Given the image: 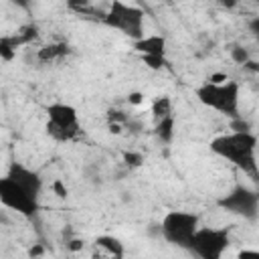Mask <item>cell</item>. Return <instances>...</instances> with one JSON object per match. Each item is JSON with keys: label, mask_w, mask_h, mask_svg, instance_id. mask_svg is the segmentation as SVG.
<instances>
[{"label": "cell", "mask_w": 259, "mask_h": 259, "mask_svg": "<svg viewBox=\"0 0 259 259\" xmlns=\"http://www.w3.org/2000/svg\"><path fill=\"white\" fill-rule=\"evenodd\" d=\"M196 99L208 107L214 109L227 117L239 119V101H241V85L233 79H227L223 83H208L204 81L194 89Z\"/></svg>", "instance_id": "cell-2"}, {"label": "cell", "mask_w": 259, "mask_h": 259, "mask_svg": "<svg viewBox=\"0 0 259 259\" xmlns=\"http://www.w3.org/2000/svg\"><path fill=\"white\" fill-rule=\"evenodd\" d=\"M134 51L144 57H166V38L162 34H144L134 40Z\"/></svg>", "instance_id": "cell-10"}, {"label": "cell", "mask_w": 259, "mask_h": 259, "mask_svg": "<svg viewBox=\"0 0 259 259\" xmlns=\"http://www.w3.org/2000/svg\"><path fill=\"white\" fill-rule=\"evenodd\" d=\"M53 190L57 192V196H61V198H65L67 196V186L61 182V180H57L55 184H53Z\"/></svg>", "instance_id": "cell-20"}, {"label": "cell", "mask_w": 259, "mask_h": 259, "mask_svg": "<svg viewBox=\"0 0 259 259\" xmlns=\"http://www.w3.org/2000/svg\"><path fill=\"white\" fill-rule=\"evenodd\" d=\"M69 45L67 42H53V45H47L38 51V61L42 63H51V61H57L65 55H69Z\"/></svg>", "instance_id": "cell-12"}, {"label": "cell", "mask_w": 259, "mask_h": 259, "mask_svg": "<svg viewBox=\"0 0 259 259\" xmlns=\"http://www.w3.org/2000/svg\"><path fill=\"white\" fill-rule=\"evenodd\" d=\"M93 249L105 255L107 259H123L125 257V245L113 237V235H97L93 239Z\"/></svg>", "instance_id": "cell-11"}, {"label": "cell", "mask_w": 259, "mask_h": 259, "mask_svg": "<svg viewBox=\"0 0 259 259\" xmlns=\"http://www.w3.org/2000/svg\"><path fill=\"white\" fill-rule=\"evenodd\" d=\"M257 136L253 132H229L210 140V152L231 162L249 176H257Z\"/></svg>", "instance_id": "cell-1"}, {"label": "cell", "mask_w": 259, "mask_h": 259, "mask_svg": "<svg viewBox=\"0 0 259 259\" xmlns=\"http://www.w3.org/2000/svg\"><path fill=\"white\" fill-rule=\"evenodd\" d=\"M217 206L247 221H255L259 214V194L257 190L245 184H237L233 190H229L217 200Z\"/></svg>", "instance_id": "cell-7"}, {"label": "cell", "mask_w": 259, "mask_h": 259, "mask_svg": "<svg viewBox=\"0 0 259 259\" xmlns=\"http://www.w3.org/2000/svg\"><path fill=\"white\" fill-rule=\"evenodd\" d=\"M200 214L188 212V210H168L162 217L160 223V235L166 243L178 249H186L194 237V233L200 229Z\"/></svg>", "instance_id": "cell-4"}, {"label": "cell", "mask_w": 259, "mask_h": 259, "mask_svg": "<svg viewBox=\"0 0 259 259\" xmlns=\"http://www.w3.org/2000/svg\"><path fill=\"white\" fill-rule=\"evenodd\" d=\"M6 176H8L10 180H14L20 188H24L30 196H34V198L40 200V192H42L45 182H42V176H40L36 170H32L30 166H26V164H22V162L12 160V162L8 164V168H6Z\"/></svg>", "instance_id": "cell-9"}, {"label": "cell", "mask_w": 259, "mask_h": 259, "mask_svg": "<svg viewBox=\"0 0 259 259\" xmlns=\"http://www.w3.org/2000/svg\"><path fill=\"white\" fill-rule=\"evenodd\" d=\"M142 61L146 63V67H150L154 71H160V69L168 67V59L166 57H144Z\"/></svg>", "instance_id": "cell-16"}, {"label": "cell", "mask_w": 259, "mask_h": 259, "mask_svg": "<svg viewBox=\"0 0 259 259\" xmlns=\"http://www.w3.org/2000/svg\"><path fill=\"white\" fill-rule=\"evenodd\" d=\"M231 57H233V61L239 63V65H245V63L249 61V53H247L243 47H235V49L231 51Z\"/></svg>", "instance_id": "cell-17"}, {"label": "cell", "mask_w": 259, "mask_h": 259, "mask_svg": "<svg viewBox=\"0 0 259 259\" xmlns=\"http://www.w3.org/2000/svg\"><path fill=\"white\" fill-rule=\"evenodd\" d=\"M16 47H18L16 36H2L0 38V59L12 61L16 57Z\"/></svg>", "instance_id": "cell-15"}, {"label": "cell", "mask_w": 259, "mask_h": 259, "mask_svg": "<svg viewBox=\"0 0 259 259\" xmlns=\"http://www.w3.org/2000/svg\"><path fill=\"white\" fill-rule=\"evenodd\" d=\"M40 253H42V247H40V245H36V247H32V249L28 251V255H30L32 259H34V257H38Z\"/></svg>", "instance_id": "cell-22"}, {"label": "cell", "mask_w": 259, "mask_h": 259, "mask_svg": "<svg viewBox=\"0 0 259 259\" xmlns=\"http://www.w3.org/2000/svg\"><path fill=\"white\" fill-rule=\"evenodd\" d=\"M152 115L156 117V121L172 115V99L168 95H158L152 101Z\"/></svg>", "instance_id": "cell-14"}, {"label": "cell", "mask_w": 259, "mask_h": 259, "mask_svg": "<svg viewBox=\"0 0 259 259\" xmlns=\"http://www.w3.org/2000/svg\"><path fill=\"white\" fill-rule=\"evenodd\" d=\"M0 204H4L6 208L14 210L16 214H20L24 219L36 217V212L40 208V200L30 196L24 188H20L6 174L0 176Z\"/></svg>", "instance_id": "cell-8"}, {"label": "cell", "mask_w": 259, "mask_h": 259, "mask_svg": "<svg viewBox=\"0 0 259 259\" xmlns=\"http://www.w3.org/2000/svg\"><path fill=\"white\" fill-rule=\"evenodd\" d=\"M127 101H130V103H134V105H138V103H142V93H138V91H134V93H130V95H127Z\"/></svg>", "instance_id": "cell-21"}, {"label": "cell", "mask_w": 259, "mask_h": 259, "mask_svg": "<svg viewBox=\"0 0 259 259\" xmlns=\"http://www.w3.org/2000/svg\"><path fill=\"white\" fill-rule=\"evenodd\" d=\"M45 132L55 142H73L81 134V121L77 107L65 101H53L47 105Z\"/></svg>", "instance_id": "cell-3"}, {"label": "cell", "mask_w": 259, "mask_h": 259, "mask_svg": "<svg viewBox=\"0 0 259 259\" xmlns=\"http://www.w3.org/2000/svg\"><path fill=\"white\" fill-rule=\"evenodd\" d=\"M103 22L109 28L123 32L132 40H140L146 34L144 32V10L134 4L113 2L109 6V10L103 14Z\"/></svg>", "instance_id": "cell-6"}, {"label": "cell", "mask_w": 259, "mask_h": 259, "mask_svg": "<svg viewBox=\"0 0 259 259\" xmlns=\"http://www.w3.org/2000/svg\"><path fill=\"white\" fill-rule=\"evenodd\" d=\"M123 160H125L127 166H140L144 162V156L136 154V152H127V154H123Z\"/></svg>", "instance_id": "cell-18"}, {"label": "cell", "mask_w": 259, "mask_h": 259, "mask_svg": "<svg viewBox=\"0 0 259 259\" xmlns=\"http://www.w3.org/2000/svg\"><path fill=\"white\" fill-rule=\"evenodd\" d=\"M229 245L231 231L227 227H200L194 233L188 251L196 259H223Z\"/></svg>", "instance_id": "cell-5"}, {"label": "cell", "mask_w": 259, "mask_h": 259, "mask_svg": "<svg viewBox=\"0 0 259 259\" xmlns=\"http://www.w3.org/2000/svg\"><path fill=\"white\" fill-rule=\"evenodd\" d=\"M73 245H71V249H83V241H79V239H75V241H71Z\"/></svg>", "instance_id": "cell-23"}, {"label": "cell", "mask_w": 259, "mask_h": 259, "mask_svg": "<svg viewBox=\"0 0 259 259\" xmlns=\"http://www.w3.org/2000/svg\"><path fill=\"white\" fill-rule=\"evenodd\" d=\"M237 259H259V251L257 249H241L237 253Z\"/></svg>", "instance_id": "cell-19"}, {"label": "cell", "mask_w": 259, "mask_h": 259, "mask_svg": "<svg viewBox=\"0 0 259 259\" xmlns=\"http://www.w3.org/2000/svg\"><path fill=\"white\" fill-rule=\"evenodd\" d=\"M174 125H176L174 115H168V117L156 121V125H154V136H156L162 144H170V142L174 140Z\"/></svg>", "instance_id": "cell-13"}]
</instances>
